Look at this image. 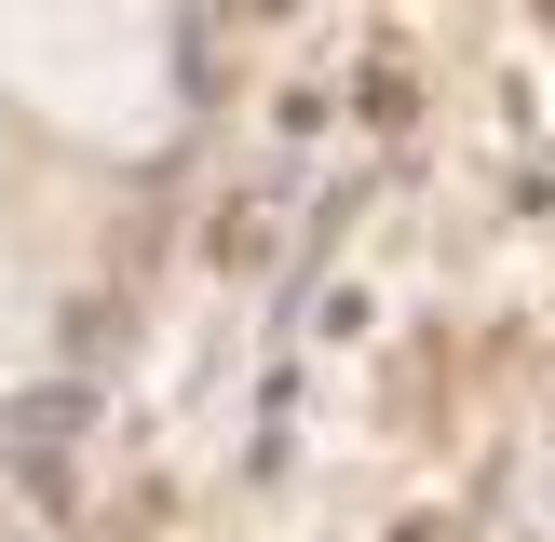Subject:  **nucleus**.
I'll list each match as a JSON object with an SVG mask.
<instances>
[{
    "mask_svg": "<svg viewBox=\"0 0 555 542\" xmlns=\"http://www.w3.org/2000/svg\"><path fill=\"white\" fill-rule=\"evenodd\" d=\"M0 68L68 136H163V14L150 0H0Z\"/></svg>",
    "mask_w": 555,
    "mask_h": 542,
    "instance_id": "obj_1",
    "label": "nucleus"
},
{
    "mask_svg": "<svg viewBox=\"0 0 555 542\" xmlns=\"http://www.w3.org/2000/svg\"><path fill=\"white\" fill-rule=\"evenodd\" d=\"M41 366V271L14 258V231H0V393Z\"/></svg>",
    "mask_w": 555,
    "mask_h": 542,
    "instance_id": "obj_2",
    "label": "nucleus"
}]
</instances>
